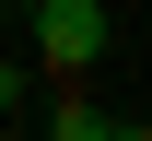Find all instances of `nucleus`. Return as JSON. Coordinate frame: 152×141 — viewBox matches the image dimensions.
Here are the masks:
<instances>
[{
  "label": "nucleus",
  "instance_id": "3",
  "mask_svg": "<svg viewBox=\"0 0 152 141\" xmlns=\"http://www.w3.org/2000/svg\"><path fill=\"white\" fill-rule=\"evenodd\" d=\"M23 94H35V71H23V59H0V118H35Z\"/></svg>",
  "mask_w": 152,
  "mask_h": 141
},
{
  "label": "nucleus",
  "instance_id": "4",
  "mask_svg": "<svg viewBox=\"0 0 152 141\" xmlns=\"http://www.w3.org/2000/svg\"><path fill=\"white\" fill-rule=\"evenodd\" d=\"M0 12H35V0H0Z\"/></svg>",
  "mask_w": 152,
  "mask_h": 141
},
{
  "label": "nucleus",
  "instance_id": "1",
  "mask_svg": "<svg viewBox=\"0 0 152 141\" xmlns=\"http://www.w3.org/2000/svg\"><path fill=\"white\" fill-rule=\"evenodd\" d=\"M105 35H117V24H105V0H35V59H47L58 82H70V71H94V59H105Z\"/></svg>",
  "mask_w": 152,
  "mask_h": 141
},
{
  "label": "nucleus",
  "instance_id": "2",
  "mask_svg": "<svg viewBox=\"0 0 152 141\" xmlns=\"http://www.w3.org/2000/svg\"><path fill=\"white\" fill-rule=\"evenodd\" d=\"M47 129H58V141H129V118H117V106H82V94H58Z\"/></svg>",
  "mask_w": 152,
  "mask_h": 141
}]
</instances>
